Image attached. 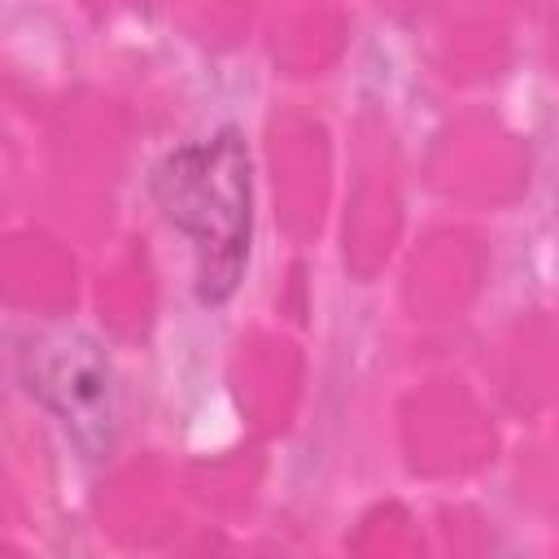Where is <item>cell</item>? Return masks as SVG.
I'll use <instances>...</instances> for the list:
<instances>
[{
  "instance_id": "1",
  "label": "cell",
  "mask_w": 559,
  "mask_h": 559,
  "mask_svg": "<svg viewBox=\"0 0 559 559\" xmlns=\"http://www.w3.org/2000/svg\"><path fill=\"white\" fill-rule=\"evenodd\" d=\"M148 192L166 223L197 253V297L205 306H223L245 280L253 236V179L245 135L236 127H218L205 140L170 148L153 166Z\"/></svg>"
},
{
  "instance_id": "2",
  "label": "cell",
  "mask_w": 559,
  "mask_h": 559,
  "mask_svg": "<svg viewBox=\"0 0 559 559\" xmlns=\"http://www.w3.org/2000/svg\"><path fill=\"white\" fill-rule=\"evenodd\" d=\"M26 393L61 424L83 459H105L118 441V389L109 354L79 328L39 332L22 349Z\"/></svg>"
}]
</instances>
